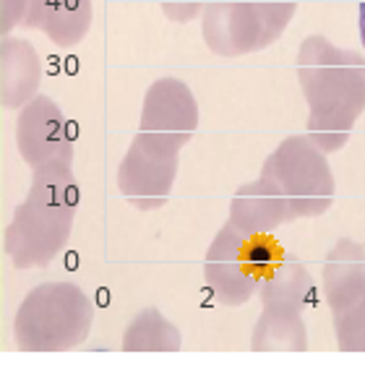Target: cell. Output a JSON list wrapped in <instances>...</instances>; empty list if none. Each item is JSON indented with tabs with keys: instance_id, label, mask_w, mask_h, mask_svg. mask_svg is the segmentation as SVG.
Here are the masks:
<instances>
[{
	"instance_id": "cell-17",
	"label": "cell",
	"mask_w": 365,
	"mask_h": 365,
	"mask_svg": "<svg viewBox=\"0 0 365 365\" xmlns=\"http://www.w3.org/2000/svg\"><path fill=\"white\" fill-rule=\"evenodd\" d=\"M334 331L342 352H365V295L355 305L334 313Z\"/></svg>"
},
{
	"instance_id": "cell-16",
	"label": "cell",
	"mask_w": 365,
	"mask_h": 365,
	"mask_svg": "<svg viewBox=\"0 0 365 365\" xmlns=\"http://www.w3.org/2000/svg\"><path fill=\"white\" fill-rule=\"evenodd\" d=\"M182 344L180 329L162 316L157 308L136 313L123 334L125 352H178Z\"/></svg>"
},
{
	"instance_id": "cell-2",
	"label": "cell",
	"mask_w": 365,
	"mask_h": 365,
	"mask_svg": "<svg viewBox=\"0 0 365 365\" xmlns=\"http://www.w3.org/2000/svg\"><path fill=\"white\" fill-rule=\"evenodd\" d=\"M78 209V180L71 165L31 170L29 193L16 206L3 251L16 269L47 267L71 240Z\"/></svg>"
},
{
	"instance_id": "cell-7",
	"label": "cell",
	"mask_w": 365,
	"mask_h": 365,
	"mask_svg": "<svg viewBox=\"0 0 365 365\" xmlns=\"http://www.w3.org/2000/svg\"><path fill=\"white\" fill-rule=\"evenodd\" d=\"M16 146L31 170L47 165H73L71 123L53 97L37 94L16 120Z\"/></svg>"
},
{
	"instance_id": "cell-18",
	"label": "cell",
	"mask_w": 365,
	"mask_h": 365,
	"mask_svg": "<svg viewBox=\"0 0 365 365\" xmlns=\"http://www.w3.org/2000/svg\"><path fill=\"white\" fill-rule=\"evenodd\" d=\"M245 259L251 264L253 274H256L259 279H264V277L284 259V248H282L269 232L245 235Z\"/></svg>"
},
{
	"instance_id": "cell-13",
	"label": "cell",
	"mask_w": 365,
	"mask_h": 365,
	"mask_svg": "<svg viewBox=\"0 0 365 365\" xmlns=\"http://www.w3.org/2000/svg\"><path fill=\"white\" fill-rule=\"evenodd\" d=\"M24 26L45 31L55 45L73 47L89 34L91 0H29Z\"/></svg>"
},
{
	"instance_id": "cell-19",
	"label": "cell",
	"mask_w": 365,
	"mask_h": 365,
	"mask_svg": "<svg viewBox=\"0 0 365 365\" xmlns=\"http://www.w3.org/2000/svg\"><path fill=\"white\" fill-rule=\"evenodd\" d=\"M160 6L170 21L188 24L190 19H196L198 11H204L206 0H160Z\"/></svg>"
},
{
	"instance_id": "cell-8",
	"label": "cell",
	"mask_w": 365,
	"mask_h": 365,
	"mask_svg": "<svg viewBox=\"0 0 365 365\" xmlns=\"http://www.w3.org/2000/svg\"><path fill=\"white\" fill-rule=\"evenodd\" d=\"M198 128V105L180 78H157L144 94L138 133L180 152Z\"/></svg>"
},
{
	"instance_id": "cell-11",
	"label": "cell",
	"mask_w": 365,
	"mask_h": 365,
	"mask_svg": "<svg viewBox=\"0 0 365 365\" xmlns=\"http://www.w3.org/2000/svg\"><path fill=\"white\" fill-rule=\"evenodd\" d=\"M227 222L245 235H259V232H272L284 222H292V214L279 190L267 178H259L235 190Z\"/></svg>"
},
{
	"instance_id": "cell-4",
	"label": "cell",
	"mask_w": 365,
	"mask_h": 365,
	"mask_svg": "<svg viewBox=\"0 0 365 365\" xmlns=\"http://www.w3.org/2000/svg\"><path fill=\"white\" fill-rule=\"evenodd\" d=\"M327 157L308 136H287L264 162L261 178L279 190L292 220L324 217L334 204L336 185Z\"/></svg>"
},
{
	"instance_id": "cell-14",
	"label": "cell",
	"mask_w": 365,
	"mask_h": 365,
	"mask_svg": "<svg viewBox=\"0 0 365 365\" xmlns=\"http://www.w3.org/2000/svg\"><path fill=\"white\" fill-rule=\"evenodd\" d=\"M256 295L261 297L264 308H292L305 311L313 300V277L303 261L287 256L259 282Z\"/></svg>"
},
{
	"instance_id": "cell-21",
	"label": "cell",
	"mask_w": 365,
	"mask_h": 365,
	"mask_svg": "<svg viewBox=\"0 0 365 365\" xmlns=\"http://www.w3.org/2000/svg\"><path fill=\"white\" fill-rule=\"evenodd\" d=\"M259 6H264V11L269 14L272 24L279 29V34L289 26L292 16H295L297 0H256Z\"/></svg>"
},
{
	"instance_id": "cell-15",
	"label": "cell",
	"mask_w": 365,
	"mask_h": 365,
	"mask_svg": "<svg viewBox=\"0 0 365 365\" xmlns=\"http://www.w3.org/2000/svg\"><path fill=\"white\" fill-rule=\"evenodd\" d=\"M253 352H305L308 329L303 311L292 308H264L251 336Z\"/></svg>"
},
{
	"instance_id": "cell-20",
	"label": "cell",
	"mask_w": 365,
	"mask_h": 365,
	"mask_svg": "<svg viewBox=\"0 0 365 365\" xmlns=\"http://www.w3.org/2000/svg\"><path fill=\"white\" fill-rule=\"evenodd\" d=\"M29 0H0V31L8 37L16 26H24Z\"/></svg>"
},
{
	"instance_id": "cell-22",
	"label": "cell",
	"mask_w": 365,
	"mask_h": 365,
	"mask_svg": "<svg viewBox=\"0 0 365 365\" xmlns=\"http://www.w3.org/2000/svg\"><path fill=\"white\" fill-rule=\"evenodd\" d=\"M360 39L365 45V0H360Z\"/></svg>"
},
{
	"instance_id": "cell-5",
	"label": "cell",
	"mask_w": 365,
	"mask_h": 365,
	"mask_svg": "<svg viewBox=\"0 0 365 365\" xmlns=\"http://www.w3.org/2000/svg\"><path fill=\"white\" fill-rule=\"evenodd\" d=\"M201 31L206 47L222 58L259 53L282 37L256 0H206Z\"/></svg>"
},
{
	"instance_id": "cell-9",
	"label": "cell",
	"mask_w": 365,
	"mask_h": 365,
	"mask_svg": "<svg viewBox=\"0 0 365 365\" xmlns=\"http://www.w3.org/2000/svg\"><path fill=\"white\" fill-rule=\"evenodd\" d=\"M204 279L222 305H243L259 289L261 279L245 259V232L232 227L230 222L214 235L206 251Z\"/></svg>"
},
{
	"instance_id": "cell-6",
	"label": "cell",
	"mask_w": 365,
	"mask_h": 365,
	"mask_svg": "<svg viewBox=\"0 0 365 365\" xmlns=\"http://www.w3.org/2000/svg\"><path fill=\"white\" fill-rule=\"evenodd\" d=\"M178 154L180 152L136 133L118 168V188L128 204L141 212H154L168 204L178 178Z\"/></svg>"
},
{
	"instance_id": "cell-1",
	"label": "cell",
	"mask_w": 365,
	"mask_h": 365,
	"mask_svg": "<svg viewBox=\"0 0 365 365\" xmlns=\"http://www.w3.org/2000/svg\"><path fill=\"white\" fill-rule=\"evenodd\" d=\"M297 81L308 102V133L324 154L339 152L365 113V58L311 34L297 50Z\"/></svg>"
},
{
	"instance_id": "cell-12",
	"label": "cell",
	"mask_w": 365,
	"mask_h": 365,
	"mask_svg": "<svg viewBox=\"0 0 365 365\" xmlns=\"http://www.w3.org/2000/svg\"><path fill=\"white\" fill-rule=\"evenodd\" d=\"M324 292L331 313L350 308L365 295V248L342 237L324 261Z\"/></svg>"
},
{
	"instance_id": "cell-10",
	"label": "cell",
	"mask_w": 365,
	"mask_h": 365,
	"mask_svg": "<svg viewBox=\"0 0 365 365\" xmlns=\"http://www.w3.org/2000/svg\"><path fill=\"white\" fill-rule=\"evenodd\" d=\"M42 84V61L39 53L19 37H3L0 42V105L16 110L37 97Z\"/></svg>"
},
{
	"instance_id": "cell-3",
	"label": "cell",
	"mask_w": 365,
	"mask_h": 365,
	"mask_svg": "<svg viewBox=\"0 0 365 365\" xmlns=\"http://www.w3.org/2000/svg\"><path fill=\"white\" fill-rule=\"evenodd\" d=\"M94 305L73 282H45L24 297L14 319L16 347L24 352H68L86 342Z\"/></svg>"
}]
</instances>
